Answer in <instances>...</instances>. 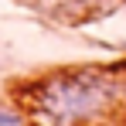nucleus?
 <instances>
[{
  "mask_svg": "<svg viewBox=\"0 0 126 126\" xmlns=\"http://www.w3.org/2000/svg\"><path fill=\"white\" fill-rule=\"evenodd\" d=\"M126 95V82L109 68H62L24 85L21 106L31 126H92Z\"/></svg>",
  "mask_w": 126,
  "mask_h": 126,
  "instance_id": "nucleus-1",
  "label": "nucleus"
},
{
  "mask_svg": "<svg viewBox=\"0 0 126 126\" xmlns=\"http://www.w3.org/2000/svg\"><path fill=\"white\" fill-rule=\"evenodd\" d=\"M0 126H31V119L17 106H0Z\"/></svg>",
  "mask_w": 126,
  "mask_h": 126,
  "instance_id": "nucleus-3",
  "label": "nucleus"
},
{
  "mask_svg": "<svg viewBox=\"0 0 126 126\" xmlns=\"http://www.w3.org/2000/svg\"><path fill=\"white\" fill-rule=\"evenodd\" d=\"M38 10L44 14H58V17H75V14H82L85 7L92 3V0H31Z\"/></svg>",
  "mask_w": 126,
  "mask_h": 126,
  "instance_id": "nucleus-2",
  "label": "nucleus"
}]
</instances>
